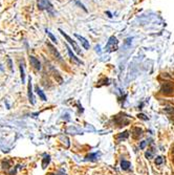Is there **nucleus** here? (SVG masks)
I'll list each match as a JSON object with an SVG mask.
<instances>
[{
  "mask_svg": "<svg viewBox=\"0 0 174 175\" xmlns=\"http://www.w3.org/2000/svg\"><path fill=\"white\" fill-rule=\"evenodd\" d=\"M59 31H60V33H61V35H62V36H63V37L66 39V41H67V42H68V43H69V44H70V45L74 47V49H75V50H76L78 54H81V49H80V47L78 46V44L76 43V41H75V40H72V39H71V38H70V37H69V36H68L66 33H64L62 29H59Z\"/></svg>",
  "mask_w": 174,
  "mask_h": 175,
  "instance_id": "f257e3e1",
  "label": "nucleus"
},
{
  "mask_svg": "<svg viewBox=\"0 0 174 175\" xmlns=\"http://www.w3.org/2000/svg\"><path fill=\"white\" fill-rule=\"evenodd\" d=\"M38 7L40 10H45L47 12H52L54 10L53 4L47 0H38Z\"/></svg>",
  "mask_w": 174,
  "mask_h": 175,
  "instance_id": "f03ea898",
  "label": "nucleus"
},
{
  "mask_svg": "<svg viewBox=\"0 0 174 175\" xmlns=\"http://www.w3.org/2000/svg\"><path fill=\"white\" fill-rule=\"evenodd\" d=\"M161 92L164 94H170L173 92V86L170 83H164L161 87Z\"/></svg>",
  "mask_w": 174,
  "mask_h": 175,
  "instance_id": "7ed1b4c3",
  "label": "nucleus"
},
{
  "mask_svg": "<svg viewBox=\"0 0 174 175\" xmlns=\"http://www.w3.org/2000/svg\"><path fill=\"white\" fill-rule=\"evenodd\" d=\"M29 62H30L31 66H34L35 69H37V70H40L41 69V63H40V61L37 58H35L34 56H29Z\"/></svg>",
  "mask_w": 174,
  "mask_h": 175,
  "instance_id": "20e7f679",
  "label": "nucleus"
},
{
  "mask_svg": "<svg viewBox=\"0 0 174 175\" xmlns=\"http://www.w3.org/2000/svg\"><path fill=\"white\" fill-rule=\"evenodd\" d=\"M75 37L76 38H78L79 40H80V42H81V44H82V46L85 48V49H89V43H88V41H87L86 39L84 38V37H82V36H80V35H78V34H75Z\"/></svg>",
  "mask_w": 174,
  "mask_h": 175,
  "instance_id": "39448f33",
  "label": "nucleus"
},
{
  "mask_svg": "<svg viewBox=\"0 0 174 175\" xmlns=\"http://www.w3.org/2000/svg\"><path fill=\"white\" fill-rule=\"evenodd\" d=\"M47 46L49 47V50L53 53V55H54V56L57 58V60H58V61H62V57H61V55L59 54L58 50H57V49H56V48H55V47H54V46H53L51 43H47Z\"/></svg>",
  "mask_w": 174,
  "mask_h": 175,
  "instance_id": "423d86ee",
  "label": "nucleus"
},
{
  "mask_svg": "<svg viewBox=\"0 0 174 175\" xmlns=\"http://www.w3.org/2000/svg\"><path fill=\"white\" fill-rule=\"evenodd\" d=\"M66 48H67V52H68V55H69V57L70 59L72 60V61H75L77 64H83V62L81 61V60H79V59L77 58L75 55H74V53H72V50L70 49V47L69 46H66Z\"/></svg>",
  "mask_w": 174,
  "mask_h": 175,
  "instance_id": "0eeeda50",
  "label": "nucleus"
},
{
  "mask_svg": "<svg viewBox=\"0 0 174 175\" xmlns=\"http://www.w3.org/2000/svg\"><path fill=\"white\" fill-rule=\"evenodd\" d=\"M115 44H117V41H116V39L115 37H111L110 39H109V42H108V44H107V47L109 48L110 46H112V50H116V46H115Z\"/></svg>",
  "mask_w": 174,
  "mask_h": 175,
  "instance_id": "6e6552de",
  "label": "nucleus"
},
{
  "mask_svg": "<svg viewBox=\"0 0 174 175\" xmlns=\"http://www.w3.org/2000/svg\"><path fill=\"white\" fill-rule=\"evenodd\" d=\"M132 135H133V137H139V136H141L142 134H143V130L141 129V128H139V127H136V128H134L133 129V131H132Z\"/></svg>",
  "mask_w": 174,
  "mask_h": 175,
  "instance_id": "1a4fd4ad",
  "label": "nucleus"
},
{
  "mask_svg": "<svg viewBox=\"0 0 174 175\" xmlns=\"http://www.w3.org/2000/svg\"><path fill=\"white\" fill-rule=\"evenodd\" d=\"M130 166H131V164L127 160H122V163H121V167L123 170H128L130 168Z\"/></svg>",
  "mask_w": 174,
  "mask_h": 175,
  "instance_id": "9d476101",
  "label": "nucleus"
},
{
  "mask_svg": "<svg viewBox=\"0 0 174 175\" xmlns=\"http://www.w3.org/2000/svg\"><path fill=\"white\" fill-rule=\"evenodd\" d=\"M36 91H37V93H38V95L42 99V101H46V96H45V94L43 93V91L40 89L39 87H36Z\"/></svg>",
  "mask_w": 174,
  "mask_h": 175,
  "instance_id": "9b49d317",
  "label": "nucleus"
},
{
  "mask_svg": "<svg viewBox=\"0 0 174 175\" xmlns=\"http://www.w3.org/2000/svg\"><path fill=\"white\" fill-rule=\"evenodd\" d=\"M128 136H129V133H128L127 131H124L123 133H120V134L117 135V137H116V139L120 141V140H122V139H123V140H125V139H127Z\"/></svg>",
  "mask_w": 174,
  "mask_h": 175,
  "instance_id": "f8f14e48",
  "label": "nucleus"
},
{
  "mask_svg": "<svg viewBox=\"0 0 174 175\" xmlns=\"http://www.w3.org/2000/svg\"><path fill=\"white\" fill-rule=\"evenodd\" d=\"M29 98L30 103L34 104V99H33V93H31V83H30V79H29Z\"/></svg>",
  "mask_w": 174,
  "mask_h": 175,
  "instance_id": "ddd939ff",
  "label": "nucleus"
},
{
  "mask_svg": "<svg viewBox=\"0 0 174 175\" xmlns=\"http://www.w3.org/2000/svg\"><path fill=\"white\" fill-rule=\"evenodd\" d=\"M45 31H46V34L48 35V37L51 38V40H52L54 43H56V44H57V39L55 38V36H54V35H53V34H52V33H51L48 29H45Z\"/></svg>",
  "mask_w": 174,
  "mask_h": 175,
  "instance_id": "4468645a",
  "label": "nucleus"
},
{
  "mask_svg": "<svg viewBox=\"0 0 174 175\" xmlns=\"http://www.w3.org/2000/svg\"><path fill=\"white\" fill-rule=\"evenodd\" d=\"M20 71H21V80H22V83H24L25 79H24V67H23V64L20 65Z\"/></svg>",
  "mask_w": 174,
  "mask_h": 175,
  "instance_id": "2eb2a0df",
  "label": "nucleus"
},
{
  "mask_svg": "<svg viewBox=\"0 0 174 175\" xmlns=\"http://www.w3.org/2000/svg\"><path fill=\"white\" fill-rule=\"evenodd\" d=\"M49 160H51L49 156H46V157H44V159H43V163H42V167H43V168H45L46 164H48V163H49Z\"/></svg>",
  "mask_w": 174,
  "mask_h": 175,
  "instance_id": "dca6fc26",
  "label": "nucleus"
},
{
  "mask_svg": "<svg viewBox=\"0 0 174 175\" xmlns=\"http://www.w3.org/2000/svg\"><path fill=\"white\" fill-rule=\"evenodd\" d=\"M162 163H163V157H161V156L156 157V159H155V164H156V165H161Z\"/></svg>",
  "mask_w": 174,
  "mask_h": 175,
  "instance_id": "f3484780",
  "label": "nucleus"
},
{
  "mask_svg": "<svg viewBox=\"0 0 174 175\" xmlns=\"http://www.w3.org/2000/svg\"><path fill=\"white\" fill-rule=\"evenodd\" d=\"M165 111L168 112V113H174V108H172V107H167V108H165Z\"/></svg>",
  "mask_w": 174,
  "mask_h": 175,
  "instance_id": "a211bd4d",
  "label": "nucleus"
},
{
  "mask_svg": "<svg viewBox=\"0 0 174 175\" xmlns=\"http://www.w3.org/2000/svg\"><path fill=\"white\" fill-rule=\"evenodd\" d=\"M138 117H140V118H142V119H144V121H147V119H148V117H146L145 114H143V113H140Z\"/></svg>",
  "mask_w": 174,
  "mask_h": 175,
  "instance_id": "6ab92c4d",
  "label": "nucleus"
},
{
  "mask_svg": "<svg viewBox=\"0 0 174 175\" xmlns=\"http://www.w3.org/2000/svg\"><path fill=\"white\" fill-rule=\"evenodd\" d=\"M146 144H147V142H146V141H143V142L141 143V145H140V148H141V149H144L146 146Z\"/></svg>",
  "mask_w": 174,
  "mask_h": 175,
  "instance_id": "aec40b11",
  "label": "nucleus"
},
{
  "mask_svg": "<svg viewBox=\"0 0 174 175\" xmlns=\"http://www.w3.org/2000/svg\"><path fill=\"white\" fill-rule=\"evenodd\" d=\"M151 156H152V153L151 152H147L146 153V157L147 158H151Z\"/></svg>",
  "mask_w": 174,
  "mask_h": 175,
  "instance_id": "412c9836",
  "label": "nucleus"
}]
</instances>
